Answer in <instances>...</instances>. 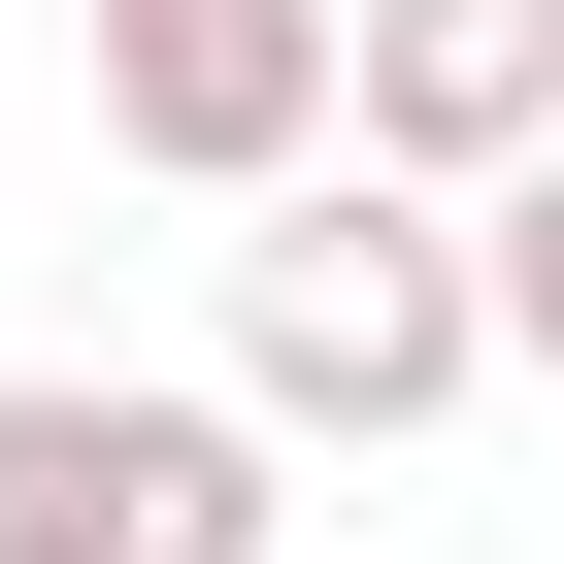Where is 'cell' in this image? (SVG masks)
<instances>
[{"instance_id": "obj_1", "label": "cell", "mask_w": 564, "mask_h": 564, "mask_svg": "<svg viewBox=\"0 0 564 564\" xmlns=\"http://www.w3.org/2000/svg\"><path fill=\"white\" fill-rule=\"evenodd\" d=\"M265 465H399L432 399H498V300H465V199H399V166H265V232H232V366H199Z\"/></svg>"}, {"instance_id": "obj_2", "label": "cell", "mask_w": 564, "mask_h": 564, "mask_svg": "<svg viewBox=\"0 0 564 564\" xmlns=\"http://www.w3.org/2000/svg\"><path fill=\"white\" fill-rule=\"evenodd\" d=\"M0 564H300V465L199 366H0Z\"/></svg>"}, {"instance_id": "obj_3", "label": "cell", "mask_w": 564, "mask_h": 564, "mask_svg": "<svg viewBox=\"0 0 564 564\" xmlns=\"http://www.w3.org/2000/svg\"><path fill=\"white\" fill-rule=\"evenodd\" d=\"M67 67H100V166H166V199L333 166V0H67Z\"/></svg>"}, {"instance_id": "obj_4", "label": "cell", "mask_w": 564, "mask_h": 564, "mask_svg": "<svg viewBox=\"0 0 564 564\" xmlns=\"http://www.w3.org/2000/svg\"><path fill=\"white\" fill-rule=\"evenodd\" d=\"M531 133H564V0H333V166L498 199Z\"/></svg>"}, {"instance_id": "obj_5", "label": "cell", "mask_w": 564, "mask_h": 564, "mask_svg": "<svg viewBox=\"0 0 564 564\" xmlns=\"http://www.w3.org/2000/svg\"><path fill=\"white\" fill-rule=\"evenodd\" d=\"M465 300H498V366H564V133H531V166L465 199Z\"/></svg>"}]
</instances>
